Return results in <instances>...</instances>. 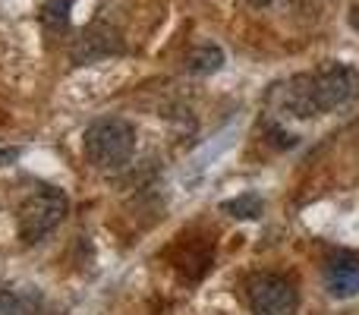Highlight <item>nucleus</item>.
<instances>
[{
  "label": "nucleus",
  "instance_id": "nucleus-4",
  "mask_svg": "<svg viewBox=\"0 0 359 315\" xmlns=\"http://www.w3.org/2000/svg\"><path fill=\"white\" fill-rule=\"evenodd\" d=\"M297 306V287L280 274H255L249 281V309H252V315H293Z\"/></svg>",
  "mask_w": 359,
  "mask_h": 315
},
{
  "label": "nucleus",
  "instance_id": "nucleus-11",
  "mask_svg": "<svg viewBox=\"0 0 359 315\" xmlns=\"http://www.w3.org/2000/svg\"><path fill=\"white\" fill-rule=\"evenodd\" d=\"M350 25L359 32V6H353V13H350Z\"/></svg>",
  "mask_w": 359,
  "mask_h": 315
},
{
  "label": "nucleus",
  "instance_id": "nucleus-10",
  "mask_svg": "<svg viewBox=\"0 0 359 315\" xmlns=\"http://www.w3.org/2000/svg\"><path fill=\"white\" fill-rule=\"evenodd\" d=\"M67 10H69L67 0H54V4H48L41 10V22L50 25V29H60V25L67 22Z\"/></svg>",
  "mask_w": 359,
  "mask_h": 315
},
{
  "label": "nucleus",
  "instance_id": "nucleus-5",
  "mask_svg": "<svg viewBox=\"0 0 359 315\" xmlns=\"http://www.w3.org/2000/svg\"><path fill=\"white\" fill-rule=\"evenodd\" d=\"M120 51V35L107 25H92V29L82 32V38L76 41V60L86 63V60H95V57H104V54H114Z\"/></svg>",
  "mask_w": 359,
  "mask_h": 315
},
{
  "label": "nucleus",
  "instance_id": "nucleus-1",
  "mask_svg": "<svg viewBox=\"0 0 359 315\" xmlns=\"http://www.w3.org/2000/svg\"><path fill=\"white\" fill-rule=\"evenodd\" d=\"M359 95V73L344 63H325L316 73L297 76L284 88V107L293 117H316L347 105Z\"/></svg>",
  "mask_w": 359,
  "mask_h": 315
},
{
  "label": "nucleus",
  "instance_id": "nucleus-12",
  "mask_svg": "<svg viewBox=\"0 0 359 315\" xmlns=\"http://www.w3.org/2000/svg\"><path fill=\"white\" fill-rule=\"evenodd\" d=\"M246 4H252V6H268L271 0H246Z\"/></svg>",
  "mask_w": 359,
  "mask_h": 315
},
{
  "label": "nucleus",
  "instance_id": "nucleus-8",
  "mask_svg": "<svg viewBox=\"0 0 359 315\" xmlns=\"http://www.w3.org/2000/svg\"><path fill=\"white\" fill-rule=\"evenodd\" d=\"M221 67H224V51L215 48V44H202V48H196L186 57V69L196 76H208Z\"/></svg>",
  "mask_w": 359,
  "mask_h": 315
},
{
  "label": "nucleus",
  "instance_id": "nucleus-9",
  "mask_svg": "<svg viewBox=\"0 0 359 315\" xmlns=\"http://www.w3.org/2000/svg\"><path fill=\"white\" fill-rule=\"evenodd\" d=\"M224 211L233 215V217H259L262 215V199L255 196V192H246V196H240V199L224 202Z\"/></svg>",
  "mask_w": 359,
  "mask_h": 315
},
{
  "label": "nucleus",
  "instance_id": "nucleus-6",
  "mask_svg": "<svg viewBox=\"0 0 359 315\" xmlns=\"http://www.w3.org/2000/svg\"><path fill=\"white\" fill-rule=\"evenodd\" d=\"M325 287H328L331 297H356L359 293V265L350 259L344 262H331L328 272H325Z\"/></svg>",
  "mask_w": 359,
  "mask_h": 315
},
{
  "label": "nucleus",
  "instance_id": "nucleus-3",
  "mask_svg": "<svg viewBox=\"0 0 359 315\" xmlns=\"http://www.w3.org/2000/svg\"><path fill=\"white\" fill-rule=\"evenodd\" d=\"M67 196L60 189H38L19 208V234L25 243H38L48 234H54L60 227V221L67 217Z\"/></svg>",
  "mask_w": 359,
  "mask_h": 315
},
{
  "label": "nucleus",
  "instance_id": "nucleus-7",
  "mask_svg": "<svg viewBox=\"0 0 359 315\" xmlns=\"http://www.w3.org/2000/svg\"><path fill=\"white\" fill-rule=\"evenodd\" d=\"M38 312V293L19 290V287H4L0 290V315H35Z\"/></svg>",
  "mask_w": 359,
  "mask_h": 315
},
{
  "label": "nucleus",
  "instance_id": "nucleus-2",
  "mask_svg": "<svg viewBox=\"0 0 359 315\" xmlns=\"http://www.w3.org/2000/svg\"><path fill=\"white\" fill-rule=\"evenodd\" d=\"M136 152V133L120 117H101L86 130V158L98 170H120Z\"/></svg>",
  "mask_w": 359,
  "mask_h": 315
}]
</instances>
